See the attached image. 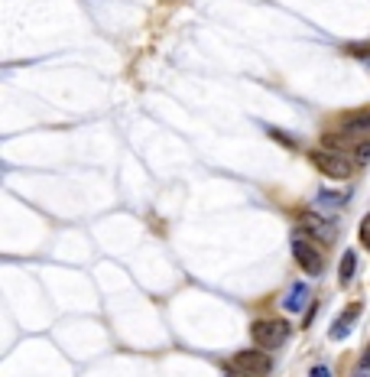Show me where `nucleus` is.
Wrapping results in <instances>:
<instances>
[{
	"mask_svg": "<svg viewBox=\"0 0 370 377\" xmlns=\"http://www.w3.org/2000/svg\"><path fill=\"white\" fill-rule=\"evenodd\" d=\"M293 257H296V264L306 270V273L322 277V270H325V254L315 248V237H308L306 231H296V235H293Z\"/></svg>",
	"mask_w": 370,
	"mask_h": 377,
	"instance_id": "nucleus-1",
	"label": "nucleus"
},
{
	"mask_svg": "<svg viewBox=\"0 0 370 377\" xmlns=\"http://www.w3.org/2000/svg\"><path fill=\"white\" fill-rule=\"evenodd\" d=\"M308 160H312V166H315L322 176H328V179H351V173H354L351 160L338 150H312Z\"/></svg>",
	"mask_w": 370,
	"mask_h": 377,
	"instance_id": "nucleus-2",
	"label": "nucleus"
},
{
	"mask_svg": "<svg viewBox=\"0 0 370 377\" xmlns=\"http://www.w3.org/2000/svg\"><path fill=\"white\" fill-rule=\"evenodd\" d=\"M250 335H254V342L266 351H273V348H283L286 338H289V322L286 319H260V322L250 325Z\"/></svg>",
	"mask_w": 370,
	"mask_h": 377,
	"instance_id": "nucleus-3",
	"label": "nucleus"
},
{
	"mask_svg": "<svg viewBox=\"0 0 370 377\" xmlns=\"http://www.w3.org/2000/svg\"><path fill=\"white\" fill-rule=\"evenodd\" d=\"M228 367H234V371H241V374H247V377H266L273 371V361H270V355L260 351V348H243V351H237V355L231 358Z\"/></svg>",
	"mask_w": 370,
	"mask_h": 377,
	"instance_id": "nucleus-4",
	"label": "nucleus"
},
{
	"mask_svg": "<svg viewBox=\"0 0 370 377\" xmlns=\"http://www.w3.org/2000/svg\"><path fill=\"white\" fill-rule=\"evenodd\" d=\"M358 315H360V302H351L348 309H344V313H341L338 319L331 322V329H328V338H335V342H338V338H348L351 329H354V322H358Z\"/></svg>",
	"mask_w": 370,
	"mask_h": 377,
	"instance_id": "nucleus-5",
	"label": "nucleus"
},
{
	"mask_svg": "<svg viewBox=\"0 0 370 377\" xmlns=\"http://www.w3.org/2000/svg\"><path fill=\"white\" fill-rule=\"evenodd\" d=\"M306 302H308V286H306V283H293L289 293L283 296V309H286V313H302V309H306Z\"/></svg>",
	"mask_w": 370,
	"mask_h": 377,
	"instance_id": "nucleus-6",
	"label": "nucleus"
},
{
	"mask_svg": "<svg viewBox=\"0 0 370 377\" xmlns=\"http://www.w3.org/2000/svg\"><path fill=\"white\" fill-rule=\"evenodd\" d=\"M341 127L348 130V134H358V137H364V134H370V108H364V111H354V114H348Z\"/></svg>",
	"mask_w": 370,
	"mask_h": 377,
	"instance_id": "nucleus-7",
	"label": "nucleus"
},
{
	"mask_svg": "<svg viewBox=\"0 0 370 377\" xmlns=\"http://www.w3.org/2000/svg\"><path fill=\"white\" fill-rule=\"evenodd\" d=\"M354 270H358V254H354V250H344V254H341V283L354 280Z\"/></svg>",
	"mask_w": 370,
	"mask_h": 377,
	"instance_id": "nucleus-8",
	"label": "nucleus"
},
{
	"mask_svg": "<svg viewBox=\"0 0 370 377\" xmlns=\"http://www.w3.org/2000/svg\"><path fill=\"white\" fill-rule=\"evenodd\" d=\"M348 202V192H318V205H344Z\"/></svg>",
	"mask_w": 370,
	"mask_h": 377,
	"instance_id": "nucleus-9",
	"label": "nucleus"
},
{
	"mask_svg": "<svg viewBox=\"0 0 370 377\" xmlns=\"http://www.w3.org/2000/svg\"><path fill=\"white\" fill-rule=\"evenodd\" d=\"M351 160L364 166V163L370 160V143H360V147H354V153H351Z\"/></svg>",
	"mask_w": 370,
	"mask_h": 377,
	"instance_id": "nucleus-10",
	"label": "nucleus"
},
{
	"mask_svg": "<svg viewBox=\"0 0 370 377\" xmlns=\"http://www.w3.org/2000/svg\"><path fill=\"white\" fill-rule=\"evenodd\" d=\"M358 237L364 248H370V215H364V221H360V228H358Z\"/></svg>",
	"mask_w": 370,
	"mask_h": 377,
	"instance_id": "nucleus-11",
	"label": "nucleus"
},
{
	"mask_svg": "<svg viewBox=\"0 0 370 377\" xmlns=\"http://www.w3.org/2000/svg\"><path fill=\"white\" fill-rule=\"evenodd\" d=\"M270 134H273L276 143H286V147H293V143H296L293 137H289V134H283V130H270Z\"/></svg>",
	"mask_w": 370,
	"mask_h": 377,
	"instance_id": "nucleus-12",
	"label": "nucleus"
},
{
	"mask_svg": "<svg viewBox=\"0 0 370 377\" xmlns=\"http://www.w3.org/2000/svg\"><path fill=\"white\" fill-rule=\"evenodd\" d=\"M308 377H331V371H328L325 365H315L312 371H308Z\"/></svg>",
	"mask_w": 370,
	"mask_h": 377,
	"instance_id": "nucleus-13",
	"label": "nucleus"
},
{
	"mask_svg": "<svg viewBox=\"0 0 370 377\" xmlns=\"http://www.w3.org/2000/svg\"><path fill=\"white\" fill-rule=\"evenodd\" d=\"M351 377H370V367H367V365H358V367H354V374H351Z\"/></svg>",
	"mask_w": 370,
	"mask_h": 377,
	"instance_id": "nucleus-14",
	"label": "nucleus"
},
{
	"mask_svg": "<svg viewBox=\"0 0 370 377\" xmlns=\"http://www.w3.org/2000/svg\"><path fill=\"white\" fill-rule=\"evenodd\" d=\"M360 365H367V367H370V345H367V351H364V358H360Z\"/></svg>",
	"mask_w": 370,
	"mask_h": 377,
	"instance_id": "nucleus-15",
	"label": "nucleus"
},
{
	"mask_svg": "<svg viewBox=\"0 0 370 377\" xmlns=\"http://www.w3.org/2000/svg\"><path fill=\"white\" fill-rule=\"evenodd\" d=\"M228 377H247V374H241V371H234V367H228Z\"/></svg>",
	"mask_w": 370,
	"mask_h": 377,
	"instance_id": "nucleus-16",
	"label": "nucleus"
}]
</instances>
